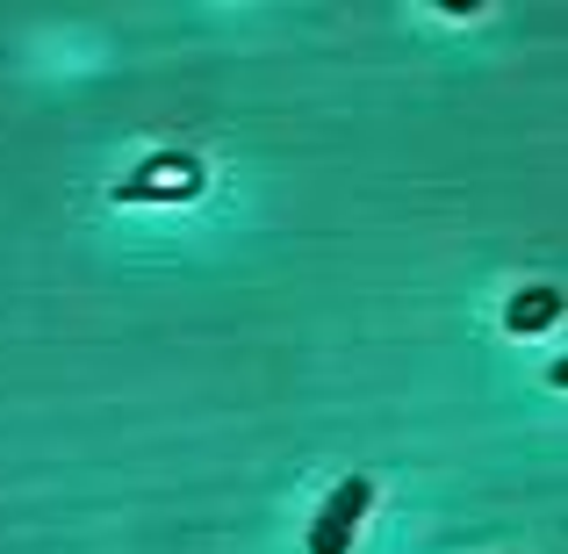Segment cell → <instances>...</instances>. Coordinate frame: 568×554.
Here are the masks:
<instances>
[{
	"label": "cell",
	"mask_w": 568,
	"mask_h": 554,
	"mask_svg": "<svg viewBox=\"0 0 568 554\" xmlns=\"http://www.w3.org/2000/svg\"><path fill=\"white\" fill-rule=\"evenodd\" d=\"M367 504H375V475H346V483L324 497L317 526H310V554H346L353 533H361V518H367Z\"/></svg>",
	"instance_id": "1"
},
{
	"label": "cell",
	"mask_w": 568,
	"mask_h": 554,
	"mask_svg": "<svg viewBox=\"0 0 568 554\" xmlns=\"http://www.w3.org/2000/svg\"><path fill=\"white\" fill-rule=\"evenodd\" d=\"M504 324H511L518 339L555 332V324H561V289H555V281H532V289H518V295H511V310H504Z\"/></svg>",
	"instance_id": "2"
}]
</instances>
